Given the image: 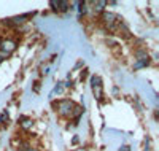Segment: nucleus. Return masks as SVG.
<instances>
[{"label": "nucleus", "instance_id": "nucleus-1", "mask_svg": "<svg viewBox=\"0 0 159 151\" xmlns=\"http://www.w3.org/2000/svg\"><path fill=\"white\" fill-rule=\"evenodd\" d=\"M54 107L57 108L56 112H57L62 118H70V116H72V110H73L75 103H73L70 99H62V100H59Z\"/></svg>", "mask_w": 159, "mask_h": 151}, {"label": "nucleus", "instance_id": "nucleus-2", "mask_svg": "<svg viewBox=\"0 0 159 151\" xmlns=\"http://www.w3.org/2000/svg\"><path fill=\"white\" fill-rule=\"evenodd\" d=\"M16 48H18L16 42H15V40H10V38H8V40H2V43H0V53H3L7 57H8Z\"/></svg>", "mask_w": 159, "mask_h": 151}, {"label": "nucleus", "instance_id": "nucleus-3", "mask_svg": "<svg viewBox=\"0 0 159 151\" xmlns=\"http://www.w3.org/2000/svg\"><path fill=\"white\" fill-rule=\"evenodd\" d=\"M91 85H92V92H94L96 95V99H102V80L100 76L97 75H92L91 76Z\"/></svg>", "mask_w": 159, "mask_h": 151}, {"label": "nucleus", "instance_id": "nucleus-4", "mask_svg": "<svg viewBox=\"0 0 159 151\" xmlns=\"http://www.w3.org/2000/svg\"><path fill=\"white\" fill-rule=\"evenodd\" d=\"M102 21H103L105 25H107V29L113 30V29H115V24H116V21H118V18H116V15H113V13L103 11V13H102Z\"/></svg>", "mask_w": 159, "mask_h": 151}, {"label": "nucleus", "instance_id": "nucleus-5", "mask_svg": "<svg viewBox=\"0 0 159 151\" xmlns=\"http://www.w3.org/2000/svg\"><path fill=\"white\" fill-rule=\"evenodd\" d=\"M83 113H84V108H83V107H80V105H75L73 110H72V116H70V118H73L75 121H78L80 116H81Z\"/></svg>", "mask_w": 159, "mask_h": 151}, {"label": "nucleus", "instance_id": "nucleus-6", "mask_svg": "<svg viewBox=\"0 0 159 151\" xmlns=\"http://www.w3.org/2000/svg\"><path fill=\"white\" fill-rule=\"evenodd\" d=\"M21 121H22V122H21V127L25 129V130H29V129L34 126V121H32L30 118H21Z\"/></svg>", "mask_w": 159, "mask_h": 151}, {"label": "nucleus", "instance_id": "nucleus-7", "mask_svg": "<svg viewBox=\"0 0 159 151\" xmlns=\"http://www.w3.org/2000/svg\"><path fill=\"white\" fill-rule=\"evenodd\" d=\"M107 5V2H96L94 3V11L96 13H103V7Z\"/></svg>", "mask_w": 159, "mask_h": 151}, {"label": "nucleus", "instance_id": "nucleus-8", "mask_svg": "<svg viewBox=\"0 0 159 151\" xmlns=\"http://www.w3.org/2000/svg\"><path fill=\"white\" fill-rule=\"evenodd\" d=\"M5 122H8V113L7 112H3L0 115V124H5Z\"/></svg>", "mask_w": 159, "mask_h": 151}, {"label": "nucleus", "instance_id": "nucleus-9", "mask_svg": "<svg viewBox=\"0 0 159 151\" xmlns=\"http://www.w3.org/2000/svg\"><path fill=\"white\" fill-rule=\"evenodd\" d=\"M119 151H130V148H129L127 145H123L121 148H119Z\"/></svg>", "mask_w": 159, "mask_h": 151}, {"label": "nucleus", "instance_id": "nucleus-10", "mask_svg": "<svg viewBox=\"0 0 159 151\" xmlns=\"http://www.w3.org/2000/svg\"><path fill=\"white\" fill-rule=\"evenodd\" d=\"M25 151H38V149H37V148H32V146H30V148H27Z\"/></svg>", "mask_w": 159, "mask_h": 151}, {"label": "nucleus", "instance_id": "nucleus-11", "mask_svg": "<svg viewBox=\"0 0 159 151\" xmlns=\"http://www.w3.org/2000/svg\"><path fill=\"white\" fill-rule=\"evenodd\" d=\"M0 64H2V59H0Z\"/></svg>", "mask_w": 159, "mask_h": 151}, {"label": "nucleus", "instance_id": "nucleus-12", "mask_svg": "<svg viewBox=\"0 0 159 151\" xmlns=\"http://www.w3.org/2000/svg\"><path fill=\"white\" fill-rule=\"evenodd\" d=\"M0 43H2V40H0Z\"/></svg>", "mask_w": 159, "mask_h": 151}]
</instances>
